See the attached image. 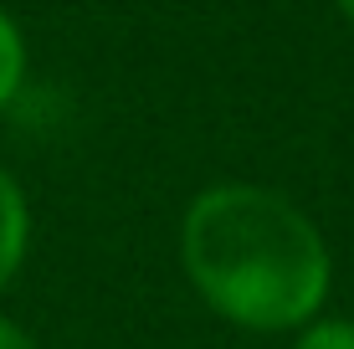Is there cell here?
<instances>
[{"label":"cell","mask_w":354,"mask_h":349,"mask_svg":"<svg viewBox=\"0 0 354 349\" xmlns=\"http://www.w3.org/2000/svg\"><path fill=\"white\" fill-rule=\"evenodd\" d=\"M180 267L190 287L236 329L277 334L319 319L334 262L288 196L267 185H211L180 221Z\"/></svg>","instance_id":"obj_1"},{"label":"cell","mask_w":354,"mask_h":349,"mask_svg":"<svg viewBox=\"0 0 354 349\" xmlns=\"http://www.w3.org/2000/svg\"><path fill=\"white\" fill-rule=\"evenodd\" d=\"M0 349H36V344H31V334L21 329V323H10L0 314Z\"/></svg>","instance_id":"obj_5"},{"label":"cell","mask_w":354,"mask_h":349,"mask_svg":"<svg viewBox=\"0 0 354 349\" xmlns=\"http://www.w3.org/2000/svg\"><path fill=\"white\" fill-rule=\"evenodd\" d=\"M334 6H339V16H344L349 26H354V0H334Z\"/></svg>","instance_id":"obj_6"},{"label":"cell","mask_w":354,"mask_h":349,"mask_svg":"<svg viewBox=\"0 0 354 349\" xmlns=\"http://www.w3.org/2000/svg\"><path fill=\"white\" fill-rule=\"evenodd\" d=\"M26 242H31V211H26V196L21 185L0 170V287L16 278L21 257H26Z\"/></svg>","instance_id":"obj_2"},{"label":"cell","mask_w":354,"mask_h":349,"mask_svg":"<svg viewBox=\"0 0 354 349\" xmlns=\"http://www.w3.org/2000/svg\"><path fill=\"white\" fill-rule=\"evenodd\" d=\"M21 77H26V41H21L16 21L0 10V108L21 93Z\"/></svg>","instance_id":"obj_3"},{"label":"cell","mask_w":354,"mask_h":349,"mask_svg":"<svg viewBox=\"0 0 354 349\" xmlns=\"http://www.w3.org/2000/svg\"><path fill=\"white\" fill-rule=\"evenodd\" d=\"M292 349H354V319H313V323H303Z\"/></svg>","instance_id":"obj_4"}]
</instances>
